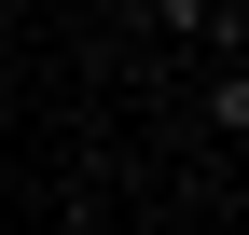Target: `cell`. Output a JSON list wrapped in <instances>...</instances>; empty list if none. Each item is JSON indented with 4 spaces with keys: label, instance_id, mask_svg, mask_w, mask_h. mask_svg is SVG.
<instances>
[{
    "label": "cell",
    "instance_id": "obj_1",
    "mask_svg": "<svg viewBox=\"0 0 249 235\" xmlns=\"http://www.w3.org/2000/svg\"><path fill=\"white\" fill-rule=\"evenodd\" d=\"M139 14L180 28V42H222V55H235V0H139Z\"/></svg>",
    "mask_w": 249,
    "mask_h": 235
}]
</instances>
